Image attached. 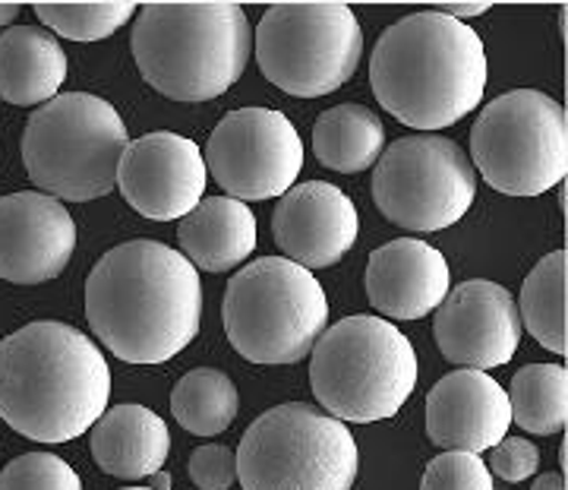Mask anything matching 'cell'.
Returning a JSON list of instances; mask_svg holds the SVG:
<instances>
[{
    "mask_svg": "<svg viewBox=\"0 0 568 490\" xmlns=\"http://www.w3.org/2000/svg\"><path fill=\"white\" fill-rule=\"evenodd\" d=\"M85 320L126 364H164L200 332V272L159 241L111 247L85 279Z\"/></svg>",
    "mask_w": 568,
    "mask_h": 490,
    "instance_id": "6da1fadb",
    "label": "cell"
},
{
    "mask_svg": "<svg viewBox=\"0 0 568 490\" xmlns=\"http://www.w3.org/2000/svg\"><path fill=\"white\" fill-rule=\"evenodd\" d=\"M111 370L80 329L39 320L0 342V418L36 443H67L108 411Z\"/></svg>",
    "mask_w": 568,
    "mask_h": 490,
    "instance_id": "7a4b0ae2",
    "label": "cell"
},
{
    "mask_svg": "<svg viewBox=\"0 0 568 490\" xmlns=\"http://www.w3.org/2000/svg\"><path fill=\"white\" fill-rule=\"evenodd\" d=\"M369 86L395 121L443 130L480 108L487 92V51L480 36L439 13L392 22L369 58Z\"/></svg>",
    "mask_w": 568,
    "mask_h": 490,
    "instance_id": "3957f363",
    "label": "cell"
},
{
    "mask_svg": "<svg viewBox=\"0 0 568 490\" xmlns=\"http://www.w3.org/2000/svg\"><path fill=\"white\" fill-rule=\"evenodd\" d=\"M130 48L155 92L209 102L244 77L253 29L237 3H145Z\"/></svg>",
    "mask_w": 568,
    "mask_h": 490,
    "instance_id": "277c9868",
    "label": "cell"
},
{
    "mask_svg": "<svg viewBox=\"0 0 568 490\" xmlns=\"http://www.w3.org/2000/svg\"><path fill=\"white\" fill-rule=\"evenodd\" d=\"M310 387L325 414L354 424L395 418L417 387V354L402 329L373 313L338 320L313 346Z\"/></svg>",
    "mask_w": 568,
    "mask_h": 490,
    "instance_id": "5b68a950",
    "label": "cell"
},
{
    "mask_svg": "<svg viewBox=\"0 0 568 490\" xmlns=\"http://www.w3.org/2000/svg\"><path fill=\"white\" fill-rule=\"evenodd\" d=\"M126 146L130 133L114 104L89 92H63L29 114L22 162L39 193L89 203L118 187Z\"/></svg>",
    "mask_w": 568,
    "mask_h": 490,
    "instance_id": "8992f818",
    "label": "cell"
},
{
    "mask_svg": "<svg viewBox=\"0 0 568 490\" xmlns=\"http://www.w3.org/2000/svg\"><path fill=\"white\" fill-rule=\"evenodd\" d=\"M224 332L253 364H297L313 351L328 323V298L320 279L284 257L246 263L224 291Z\"/></svg>",
    "mask_w": 568,
    "mask_h": 490,
    "instance_id": "52a82bcc",
    "label": "cell"
},
{
    "mask_svg": "<svg viewBox=\"0 0 568 490\" xmlns=\"http://www.w3.org/2000/svg\"><path fill=\"white\" fill-rule=\"evenodd\" d=\"M361 452L345 421L304 402L260 414L237 447L244 490H351Z\"/></svg>",
    "mask_w": 568,
    "mask_h": 490,
    "instance_id": "ba28073f",
    "label": "cell"
},
{
    "mask_svg": "<svg viewBox=\"0 0 568 490\" xmlns=\"http://www.w3.org/2000/svg\"><path fill=\"white\" fill-rule=\"evenodd\" d=\"M470 164L493 190L540 197L566 181V108L537 89H515L480 111L470 127Z\"/></svg>",
    "mask_w": 568,
    "mask_h": 490,
    "instance_id": "9c48e42d",
    "label": "cell"
},
{
    "mask_svg": "<svg viewBox=\"0 0 568 490\" xmlns=\"http://www.w3.org/2000/svg\"><path fill=\"white\" fill-rule=\"evenodd\" d=\"M364 58V29L347 3H275L256 26L263 77L297 99L338 92Z\"/></svg>",
    "mask_w": 568,
    "mask_h": 490,
    "instance_id": "30bf717a",
    "label": "cell"
},
{
    "mask_svg": "<svg viewBox=\"0 0 568 490\" xmlns=\"http://www.w3.org/2000/svg\"><path fill=\"white\" fill-rule=\"evenodd\" d=\"M477 193V171L448 137H402L373 168V200L392 226L443 231L465 219Z\"/></svg>",
    "mask_w": 568,
    "mask_h": 490,
    "instance_id": "8fae6325",
    "label": "cell"
},
{
    "mask_svg": "<svg viewBox=\"0 0 568 490\" xmlns=\"http://www.w3.org/2000/svg\"><path fill=\"white\" fill-rule=\"evenodd\" d=\"M205 168L231 200L260 203L284 197L304 168V140L282 111L241 108L212 130Z\"/></svg>",
    "mask_w": 568,
    "mask_h": 490,
    "instance_id": "7c38bea8",
    "label": "cell"
},
{
    "mask_svg": "<svg viewBox=\"0 0 568 490\" xmlns=\"http://www.w3.org/2000/svg\"><path fill=\"white\" fill-rule=\"evenodd\" d=\"M209 168L203 149L181 133L159 130L130 140L118 168V190L152 222H174L203 203Z\"/></svg>",
    "mask_w": 568,
    "mask_h": 490,
    "instance_id": "4fadbf2b",
    "label": "cell"
},
{
    "mask_svg": "<svg viewBox=\"0 0 568 490\" xmlns=\"http://www.w3.org/2000/svg\"><path fill=\"white\" fill-rule=\"evenodd\" d=\"M436 346L443 358L465 370H493L508 364L521 342V317L508 288L470 279L448 288L436 307Z\"/></svg>",
    "mask_w": 568,
    "mask_h": 490,
    "instance_id": "5bb4252c",
    "label": "cell"
},
{
    "mask_svg": "<svg viewBox=\"0 0 568 490\" xmlns=\"http://www.w3.org/2000/svg\"><path fill=\"white\" fill-rule=\"evenodd\" d=\"M77 250V222L67 206L39 190L0 197V279L41 286L58 279Z\"/></svg>",
    "mask_w": 568,
    "mask_h": 490,
    "instance_id": "9a60e30c",
    "label": "cell"
},
{
    "mask_svg": "<svg viewBox=\"0 0 568 490\" xmlns=\"http://www.w3.org/2000/svg\"><path fill=\"white\" fill-rule=\"evenodd\" d=\"M361 234L357 206L328 181H306L291 187L272 212V238L284 260L304 269L335 266Z\"/></svg>",
    "mask_w": 568,
    "mask_h": 490,
    "instance_id": "2e32d148",
    "label": "cell"
},
{
    "mask_svg": "<svg viewBox=\"0 0 568 490\" xmlns=\"http://www.w3.org/2000/svg\"><path fill=\"white\" fill-rule=\"evenodd\" d=\"M508 428L506 389L484 370H452L426 396V433L439 450L480 456L506 440Z\"/></svg>",
    "mask_w": 568,
    "mask_h": 490,
    "instance_id": "e0dca14e",
    "label": "cell"
},
{
    "mask_svg": "<svg viewBox=\"0 0 568 490\" xmlns=\"http://www.w3.org/2000/svg\"><path fill=\"white\" fill-rule=\"evenodd\" d=\"M448 294L446 257L420 238L376 247L366 263V298L388 320H420Z\"/></svg>",
    "mask_w": 568,
    "mask_h": 490,
    "instance_id": "ac0fdd59",
    "label": "cell"
},
{
    "mask_svg": "<svg viewBox=\"0 0 568 490\" xmlns=\"http://www.w3.org/2000/svg\"><path fill=\"white\" fill-rule=\"evenodd\" d=\"M89 447L104 474L140 481L162 471L171 452V433L162 418L145 406H114L92 424Z\"/></svg>",
    "mask_w": 568,
    "mask_h": 490,
    "instance_id": "d6986e66",
    "label": "cell"
},
{
    "mask_svg": "<svg viewBox=\"0 0 568 490\" xmlns=\"http://www.w3.org/2000/svg\"><path fill=\"white\" fill-rule=\"evenodd\" d=\"M67 80V54L58 36L39 26L0 32V99L20 108L58 99Z\"/></svg>",
    "mask_w": 568,
    "mask_h": 490,
    "instance_id": "ffe728a7",
    "label": "cell"
},
{
    "mask_svg": "<svg viewBox=\"0 0 568 490\" xmlns=\"http://www.w3.org/2000/svg\"><path fill=\"white\" fill-rule=\"evenodd\" d=\"M181 250L196 269L227 272L256 250V216L231 197H212L181 219Z\"/></svg>",
    "mask_w": 568,
    "mask_h": 490,
    "instance_id": "44dd1931",
    "label": "cell"
},
{
    "mask_svg": "<svg viewBox=\"0 0 568 490\" xmlns=\"http://www.w3.org/2000/svg\"><path fill=\"white\" fill-rule=\"evenodd\" d=\"M386 146V127L376 111L364 104H335L316 118L313 152L316 159L342 174H357L379 162Z\"/></svg>",
    "mask_w": 568,
    "mask_h": 490,
    "instance_id": "7402d4cb",
    "label": "cell"
},
{
    "mask_svg": "<svg viewBox=\"0 0 568 490\" xmlns=\"http://www.w3.org/2000/svg\"><path fill=\"white\" fill-rule=\"evenodd\" d=\"M566 288L568 257L566 250H556L530 269V276L521 286V298H518L521 327H528L530 336L556 354L568 351Z\"/></svg>",
    "mask_w": 568,
    "mask_h": 490,
    "instance_id": "603a6c76",
    "label": "cell"
},
{
    "mask_svg": "<svg viewBox=\"0 0 568 490\" xmlns=\"http://www.w3.org/2000/svg\"><path fill=\"white\" fill-rule=\"evenodd\" d=\"M511 421L528 433L552 437L568 421V370L562 364H528L508 387Z\"/></svg>",
    "mask_w": 568,
    "mask_h": 490,
    "instance_id": "cb8c5ba5",
    "label": "cell"
},
{
    "mask_svg": "<svg viewBox=\"0 0 568 490\" xmlns=\"http://www.w3.org/2000/svg\"><path fill=\"white\" fill-rule=\"evenodd\" d=\"M241 409L237 387L215 368H196L183 373L171 392V414L178 424L196 437H219L234 424Z\"/></svg>",
    "mask_w": 568,
    "mask_h": 490,
    "instance_id": "d4e9b609",
    "label": "cell"
},
{
    "mask_svg": "<svg viewBox=\"0 0 568 490\" xmlns=\"http://www.w3.org/2000/svg\"><path fill=\"white\" fill-rule=\"evenodd\" d=\"M39 20L70 41L111 39L140 7L136 3H36Z\"/></svg>",
    "mask_w": 568,
    "mask_h": 490,
    "instance_id": "484cf974",
    "label": "cell"
},
{
    "mask_svg": "<svg viewBox=\"0 0 568 490\" xmlns=\"http://www.w3.org/2000/svg\"><path fill=\"white\" fill-rule=\"evenodd\" d=\"M0 490H82L70 462L51 452H26L0 471Z\"/></svg>",
    "mask_w": 568,
    "mask_h": 490,
    "instance_id": "4316f807",
    "label": "cell"
},
{
    "mask_svg": "<svg viewBox=\"0 0 568 490\" xmlns=\"http://www.w3.org/2000/svg\"><path fill=\"white\" fill-rule=\"evenodd\" d=\"M420 490H493V474L477 452H443L426 466Z\"/></svg>",
    "mask_w": 568,
    "mask_h": 490,
    "instance_id": "83f0119b",
    "label": "cell"
},
{
    "mask_svg": "<svg viewBox=\"0 0 568 490\" xmlns=\"http://www.w3.org/2000/svg\"><path fill=\"white\" fill-rule=\"evenodd\" d=\"M186 469L200 490H231L237 481V452L222 443H205L193 450Z\"/></svg>",
    "mask_w": 568,
    "mask_h": 490,
    "instance_id": "f1b7e54d",
    "label": "cell"
},
{
    "mask_svg": "<svg viewBox=\"0 0 568 490\" xmlns=\"http://www.w3.org/2000/svg\"><path fill=\"white\" fill-rule=\"evenodd\" d=\"M487 469H493L503 481H528L534 471L540 469V450L525 437H506L489 450Z\"/></svg>",
    "mask_w": 568,
    "mask_h": 490,
    "instance_id": "f546056e",
    "label": "cell"
},
{
    "mask_svg": "<svg viewBox=\"0 0 568 490\" xmlns=\"http://www.w3.org/2000/svg\"><path fill=\"white\" fill-rule=\"evenodd\" d=\"M489 10V3H436L433 13L448 17V20H467V17H484Z\"/></svg>",
    "mask_w": 568,
    "mask_h": 490,
    "instance_id": "4dcf8cb0",
    "label": "cell"
},
{
    "mask_svg": "<svg viewBox=\"0 0 568 490\" xmlns=\"http://www.w3.org/2000/svg\"><path fill=\"white\" fill-rule=\"evenodd\" d=\"M530 490H568L566 474H562V471H547V474H540V478L534 481V488Z\"/></svg>",
    "mask_w": 568,
    "mask_h": 490,
    "instance_id": "1f68e13d",
    "label": "cell"
},
{
    "mask_svg": "<svg viewBox=\"0 0 568 490\" xmlns=\"http://www.w3.org/2000/svg\"><path fill=\"white\" fill-rule=\"evenodd\" d=\"M20 3H0V29H7L10 22L20 17Z\"/></svg>",
    "mask_w": 568,
    "mask_h": 490,
    "instance_id": "d6a6232c",
    "label": "cell"
},
{
    "mask_svg": "<svg viewBox=\"0 0 568 490\" xmlns=\"http://www.w3.org/2000/svg\"><path fill=\"white\" fill-rule=\"evenodd\" d=\"M152 490H171V474L155 471V474H152Z\"/></svg>",
    "mask_w": 568,
    "mask_h": 490,
    "instance_id": "836d02e7",
    "label": "cell"
},
{
    "mask_svg": "<svg viewBox=\"0 0 568 490\" xmlns=\"http://www.w3.org/2000/svg\"><path fill=\"white\" fill-rule=\"evenodd\" d=\"M123 490H152V488H123Z\"/></svg>",
    "mask_w": 568,
    "mask_h": 490,
    "instance_id": "e575fe53",
    "label": "cell"
},
{
    "mask_svg": "<svg viewBox=\"0 0 568 490\" xmlns=\"http://www.w3.org/2000/svg\"><path fill=\"white\" fill-rule=\"evenodd\" d=\"M0 149H3V146H0Z\"/></svg>",
    "mask_w": 568,
    "mask_h": 490,
    "instance_id": "d590c367",
    "label": "cell"
},
{
    "mask_svg": "<svg viewBox=\"0 0 568 490\" xmlns=\"http://www.w3.org/2000/svg\"><path fill=\"white\" fill-rule=\"evenodd\" d=\"M0 471H3V469H0Z\"/></svg>",
    "mask_w": 568,
    "mask_h": 490,
    "instance_id": "8d00e7d4",
    "label": "cell"
}]
</instances>
